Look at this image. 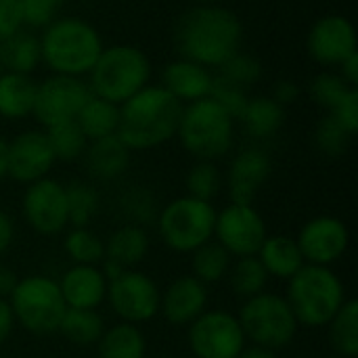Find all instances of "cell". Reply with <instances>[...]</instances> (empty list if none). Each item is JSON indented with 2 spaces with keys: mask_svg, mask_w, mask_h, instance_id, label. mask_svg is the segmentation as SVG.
I'll use <instances>...</instances> for the list:
<instances>
[{
  "mask_svg": "<svg viewBox=\"0 0 358 358\" xmlns=\"http://www.w3.org/2000/svg\"><path fill=\"white\" fill-rule=\"evenodd\" d=\"M340 69H342V73H340V76L344 78V82L357 88V84H358V50L357 52H352L350 57H346V59L340 63Z\"/></svg>",
  "mask_w": 358,
  "mask_h": 358,
  "instance_id": "obj_49",
  "label": "cell"
},
{
  "mask_svg": "<svg viewBox=\"0 0 358 358\" xmlns=\"http://www.w3.org/2000/svg\"><path fill=\"white\" fill-rule=\"evenodd\" d=\"M120 212L128 220V224L149 227L155 224L159 206L155 195L147 187H130L120 195Z\"/></svg>",
  "mask_w": 358,
  "mask_h": 358,
  "instance_id": "obj_35",
  "label": "cell"
},
{
  "mask_svg": "<svg viewBox=\"0 0 358 358\" xmlns=\"http://www.w3.org/2000/svg\"><path fill=\"white\" fill-rule=\"evenodd\" d=\"M329 115L348 132V134H357L358 132V90L350 88L348 94L329 111Z\"/></svg>",
  "mask_w": 358,
  "mask_h": 358,
  "instance_id": "obj_44",
  "label": "cell"
},
{
  "mask_svg": "<svg viewBox=\"0 0 358 358\" xmlns=\"http://www.w3.org/2000/svg\"><path fill=\"white\" fill-rule=\"evenodd\" d=\"M55 153L48 145L46 132L25 130L8 141V170L10 176L19 185H31L40 178H46L55 166Z\"/></svg>",
  "mask_w": 358,
  "mask_h": 358,
  "instance_id": "obj_16",
  "label": "cell"
},
{
  "mask_svg": "<svg viewBox=\"0 0 358 358\" xmlns=\"http://www.w3.org/2000/svg\"><path fill=\"white\" fill-rule=\"evenodd\" d=\"M296 241L306 264L334 266L350 245V231L336 216H317L304 222Z\"/></svg>",
  "mask_w": 358,
  "mask_h": 358,
  "instance_id": "obj_15",
  "label": "cell"
},
{
  "mask_svg": "<svg viewBox=\"0 0 358 358\" xmlns=\"http://www.w3.org/2000/svg\"><path fill=\"white\" fill-rule=\"evenodd\" d=\"M151 63L147 55L132 44H113L101 50L88 73L90 94L113 105L126 103L149 84Z\"/></svg>",
  "mask_w": 358,
  "mask_h": 358,
  "instance_id": "obj_5",
  "label": "cell"
},
{
  "mask_svg": "<svg viewBox=\"0 0 358 358\" xmlns=\"http://www.w3.org/2000/svg\"><path fill=\"white\" fill-rule=\"evenodd\" d=\"M208 310V285L193 275L174 279L159 296V315L174 327H189Z\"/></svg>",
  "mask_w": 358,
  "mask_h": 358,
  "instance_id": "obj_18",
  "label": "cell"
},
{
  "mask_svg": "<svg viewBox=\"0 0 358 358\" xmlns=\"http://www.w3.org/2000/svg\"><path fill=\"white\" fill-rule=\"evenodd\" d=\"M149 245H151V241H149L147 229L126 222V224L117 227L105 241V258L103 260L120 266L122 271L136 268L147 258Z\"/></svg>",
  "mask_w": 358,
  "mask_h": 358,
  "instance_id": "obj_23",
  "label": "cell"
},
{
  "mask_svg": "<svg viewBox=\"0 0 358 358\" xmlns=\"http://www.w3.org/2000/svg\"><path fill=\"white\" fill-rule=\"evenodd\" d=\"M38 82L27 73H0V115L23 120L31 115Z\"/></svg>",
  "mask_w": 358,
  "mask_h": 358,
  "instance_id": "obj_25",
  "label": "cell"
},
{
  "mask_svg": "<svg viewBox=\"0 0 358 358\" xmlns=\"http://www.w3.org/2000/svg\"><path fill=\"white\" fill-rule=\"evenodd\" d=\"M63 0H21L23 23L31 27H46L59 17Z\"/></svg>",
  "mask_w": 358,
  "mask_h": 358,
  "instance_id": "obj_43",
  "label": "cell"
},
{
  "mask_svg": "<svg viewBox=\"0 0 358 358\" xmlns=\"http://www.w3.org/2000/svg\"><path fill=\"white\" fill-rule=\"evenodd\" d=\"M266 222L254 203H235L216 212L214 241L220 243L231 258L256 256L266 239Z\"/></svg>",
  "mask_w": 358,
  "mask_h": 358,
  "instance_id": "obj_12",
  "label": "cell"
},
{
  "mask_svg": "<svg viewBox=\"0 0 358 358\" xmlns=\"http://www.w3.org/2000/svg\"><path fill=\"white\" fill-rule=\"evenodd\" d=\"M220 76L229 78L231 82L248 88L250 84H254L260 76H262V65L256 57L237 50L231 59H227L220 67Z\"/></svg>",
  "mask_w": 358,
  "mask_h": 358,
  "instance_id": "obj_42",
  "label": "cell"
},
{
  "mask_svg": "<svg viewBox=\"0 0 358 358\" xmlns=\"http://www.w3.org/2000/svg\"><path fill=\"white\" fill-rule=\"evenodd\" d=\"M13 241H15V222L4 210H0V256H4L10 250Z\"/></svg>",
  "mask_w": 358,
  "mask_h": 358,
  "instance_id": "obj_48",
  "label": "cell"
},
{
  "mask_svg": "<svg viewBox=\"0 0 358 358\" xmlns=\"http://www.w3.org/2000/svg\"><path fill=\"white\" fill-rule=\"evenodd\" d=\"M67 308L96 310L107 298V277L99 266L71 264L57 281Z\"/></svg>",
  "mask_w": 358,
  "mask_h": 358,
  "instance_id": "obj_20",
  "label": "cell"
},
{
  "mask_svg": "<svg viewBox=\"0 0 358 358\" xmlns=\"http://www.w3.org/2000/svg\"><path fill=\"white\" fill-rule=\"evenodd\" d=\"M212 71L189 59H178L166 65L162 73V86L180 103H195L210 96Z\"/></svg>",
  "mask_w": 358,
  "mask_h": 358,
  "instance_id": "obj_21",
  "label": "cell"
},
{
  "mask_svg": "<svg viewBox=\"0 0 358 358\" xmlns=\"http://www.w3.org/2000/svg\"><path fill=\"white\" fill-rule=\"evenodd\" d=\"M130 153L132 151L117 138V134H113V136H105L99 141H90L84 151V157H86L88 172L94 178L115 180L128 170Z\"/></svg>",
  "mask_w": 358,
  "mask_h": 358,
  "instance_id": "obj_22",
  "label": "cell"
},
{
  "mask_svg": "<svg viewBox=\"0 0 358 358\" xmlns=\"http://www.w3.org/2000/svg\"><path fill=\"white\" fill-rule=\"evenodd\" d=\"M319 358H342V357H338V355H331V357H319Z\"/></svg>",
  "mask_w": 358,
  "mask_h": 358,
  "instance_id": "obj_54",
  "label": "cell"
},
{
  "mask_svg": "<svg viewBox=\"0 0 358 358\" xmlns=\"http://www.w3.org/2000/svg\"><path fill=\"white\" fill-rule=\"evenodd\" d=\"M103 331H105V321L96 310L67 308L57 334H61L73 346L88 348V346H96Z\"/></svg>",
  "mask_w": 358,
  "mask_h": 358,
  "instance_id": "obj_30",
  "label": "cell"
},
{
  "mask_svg": "<svg viewBox=\"0 0 358 358\" xmlns=\"http://www.w3.org/2000/svg\"><path fill=\"white\" fill-rule=\"evenodd\" d=\"M239 120L252 138L262 141L275 136L281 130L285 122V109L273 96H254L248 101Z\"/></svg>",
  "mask_w": 358,
  "mask_h": 358,
  "instance_id": "obj_28",
  "label": "cell"
},
{
  "mask_svg": "<svg viewBox=\"0 0 358 358\" xmlns=\"http://www.w3.org/2000/svg\"><path fill=\"white\" fill-rule=\"evenodd\" d=\"M237 358H277V352L262 348V346H256V344H245V348L239 352Z\"/></svg>",
  "mask_w": 358,
  "mask_h": 358,
  "instance_id": "obj_51",
  "label": "cell"
},
{
  "mask_svg": "<svg viewBox=\"0 0 358 358\" xmlns=\"http://www.w3.org/2000/svg\"><path fill=\"white\" fill-rule=\"evenodd\" d=\"M176 136L197 159L216 162L224 157L235 141V120L214 99L182 105Z\"/></svg>",
  "mask_w": 358,
  "mask_h": 358,
  "instance_id": "obj_6",
  "label": "cell"
},
{
  "mask_svg": "<svg viewBox=\"0 0 358 358\" xmlns=\"http://www.w3.org/2000/svg\"><path fill=\"white\" fill-rule=\"evenodd\" d=\"M159 287L138 268H126L107 285V302L120 321L130 325H143L159 315Z\"/></svg>",
  "mask_w": 358,
  "mask_h": 358,
  "instance_id": "obj_11",
  "label": "cell"
},
{
  "mask_svg": "<svg viewBox=\"0 0 358 358\" xmlns=\"http://www.w3.org/2000/svg\"><path fill=\"white\" fill-rule=\"evenodd\" d=\"M63 250L71 264L99 266L105 258V241L88 227H71L63 239Z\"/></svg>",
  "mask_w": 358,
  "mask_h": 358,
  "instance_id": "obj_34",
  "label": "cell"
},
{
  "mask_svg": "<svg viewBox=\"0 0 358 358\" xmlns=\"http://www.w3.org/2000/svg\"><path fill=\"white\" fill-rule=\"evenodd\" d=\"M231 264H233L231 254L220 243H216L214 239L208 241V243H203L201 248H197L191 254L193 277L197 281H201L203 285L220 283L229 275Z\"/></svg>",
  "mask_w": 358,
  "mask_h": 358,
  "instance_id": "obj_32",
  "label": "cell"
},
{
  "mask_svg": "<svg viewBox=\"0 0 358 358\" xmlns=\"http://www.w3.org/2000/svg\"><path fill=\"white\" fill-rule=\"evenodd\" d=\"M191 358H195V357H191Z\"/></svg>",
  "mask_w": 358,
  "mask_h": 358,
  "instance_id": "obj_55",
  "label": "cell"
},
{
  "mask_svg": "<svg viewBox=\"0 0 358 358\" xmlns=\"http://www.w3.org/2000/svg\"><path fill=\"white\" fill-rule=\"evenodd\" d=\"M355 136L348 134L331 115H325L319 124H317V130H315V143H317V149L327 155V157H340L348 151L350 147V141Z\"/></svg>",
  "mask_w": 358,
  "mask_h": 358,
  "instance_id": "obj_39",
  "label": "cell"
},
{
  "mask_svg": "<svg viewBox=\"0 0 358 358\" xmlns=\"http://www.w3.org/2000/svg\"><path fill=\"white\" fill-rule=\"evenodd\" d=\"M329 342L338 357L357 358L358 357V302L348 298L336 317L327 323Z\"/></svg>",
  "mask_w": 358,
  "mask_h": 358,
  "instance_id": "obj_31",
  "label": "cell"
},
{
  "mask_svg": "<svg viewBox=\"0 0 358 358\" xmlns=\"http://www.w3.org/2000/svg\"><path fill=\"white\" fill-rule=\"evenodd\" d=\"M17 281H19L17 273L13 268L4 266V264H0V298L8 300V296L13 294Z\"/></svg>",
  "mask_w": 358,
  "mask_h": 358,
  "instance_id": "obj_50",
  "label": "cell"
},
{
  "mask_svg": "<svg viewBox=\"0 0 358 358\" xmlns=\"http://www.w3.org/2000/svg\"><path fill=\"white\" fill-rule=\"evenodd\" d=\"M38 40L42 61L57 76L82 78L90 73L105 48L94 25L78 17H57Z\"/></svg>",
  "mask_w": 358,
  "mask_h": 358,
  "instance_id": "obj_3",
  "label": "cell"
},
{
  "mask_svg": "<svg viewBox=\"0 0 358 358\" xmlns=\"http://www.w3.org/2000/svg\"><path fill=\"white\" fill-rule=\"evenodd\" d=\"M182 103L162 84H147L134 96L120 105L117 138L130 151L155 149L176 136Z\"/></svg>",
  "mask_w": 358,
  "mask_h": 358,
  "instance_id": "obj_2",
  "label": "cell"
},
{
  "mask_svg": "<svg viewBox=\"0 0 358 358\" xmlns=\"http://www.w3.org/2000/svg\"><path fill=\"white\" fill-rule=\"evenodd\" d=\"M8 170V141L0 136V180L6 176Z\"/></svg>",
  "mask_w": 358,
  "mask_h": 358,
  "instance_id": "obj_52",
  "label": "cell"
},
{
  "mask_svg": "<svg viewBox=\"0 0 358 358\" xmlns=\"http://www.w3.org/2000/svg\"><path fill=\"white\" fill-rule=\"evenodd\" d=\"M300 96V88L296 82L292 80H279L273 88V99L279 103V105H289V103H296Z\"/></svg>",
  "mask_w": 358,
  "mask_h": 358,
  "instance_id": "obj_47",
  "label": "cell"
},
{
  "mask_svg": "<svg viewBox=\"0 0 358 358\" xmlns=\"http://www.w3.org/2000/svg\"><path fill=\"white\" fill-rule=\"evenodd\" d=\"M243 25L239 17L220 4H197L187 10L176 27L174 42L182 59L203 67H220L241 44Z\"/></svg>",
  "mask_w": 358,
  "mask_h": 358,
  "instance_id": "obj_1",
  "label": "cell"
},
{
  "mask_svg": "<svg viewBox=\"0 0 358 358\" xmlns=\"http://www.w3.org/2000/svg\"><path fill=\"white\" fill-rule=\"evenodd\" d=\"M227 277L231 281V289L241 300H248V298H254V296L266 292V285L271 279L268 273L264 271L262 262L258 260V256L237 258L235 264H231V271Z\"/></svg>",
  "mask_w": 358,
  "mask_h": 358,
  "instance_id": "obj_33",
  "label": "cell"
},
{
  "mask_svg": "<svg viewBox=\"0 0 358 358\" xmlns=\"http://www.w3.org/2000/svg\"><path fill=\"white\" fill-rule=\"evenodd\" d=\"M21 0H0V42L23 29Z\"/></svg>",
  "mask_w": 358,
  "mask_h": 358,
  "instance_id": "obj_45",
  "label": "cell"
},
{
  "mask_svg": "<svg viewBox=\"0 0 358 358\" xmlns=\"http://www.w3.org/2000/svg\"><path fill=\"white\" fill-rule=\"evenodd\" d=\"M40 40L29 31H17L0 42V73H27L40 65Z\"/></svg>",
  "mask_w": 358,
  "mask_h": 358,
  "instance_id": "obj_27",
  "label": "cell"
},
{
  "mask_svg": "<svg viewBox=\"0 0 358 358\" xmlns=\"http://www.w3.org/2000/svg\"><path fill=\"white\" fill-rule=\"evenodd\" d=\"M65 195H67L69 224L71 227H88L101 208L99 191L88 182L76 180L65 187Z\"/></svg>",
  "mask_w": 358,
  "mask_h": 358,
  "instance_id": "obj_37",
  "label": "cell"
},
{
  "mask_svg": "<svg viewBox=\"0 0 358 358\" xmlns=\"http://www.w3.org/2000/svg\"><path fill=\"white\" fill-rule=\"evenodd\" d=\"M187 195L203 201H212L222 189V174L214 162L197 159V164L187 172L185 178Z\"/></svg>",
  "mask_w": 358,
  "mask_h": 358,
  "instance_id": "obj_38",
  "label": "cell"
},
{
  "mask_svg": "<svg viewBox=\"0 0 358 358\" xmlns=\"http://www.w3.org/2000/svg\"><path fill=\"white\" fill-rule=\"evenodd\" d=\"M285 300L300 327L323 329L348 298L342 279L331 266L304 264L287 281Z\"/></svg>",
  "mask_w": 358,
  "mask_h": 358,
  "instance_id": "obj_4",
  "label": "cell"
},
{
  "mask_svg": "<svg viewBox=\"0 0 358 358\" xmlns=\"http://www.w3.org/2000/svg\"><path fill=\"white\" fill-rule=\"evenodd\" d=\"M76 124L90 141H99L105 136L117 134L120 126V105H113L105 99L90 94V99L82 105L80 113L76 115Z\"/></svg>",
  "mask_w": 358,
  "mask_h": 358,
  "instance_id": "obj_29",
  "label": "cell"
},
{
  "mask_svg": "<svg viewBox=\"0 0 358 358\" xmlns=\"http://www.w3.org/2000/svg\"><path fill=\"white\" fill-rule=\"evenodd\" d=\"M17 325L31 336H50L59 331L61 319L67 310L59 283L46 275L19 277L8 296Z\"/></svg>",
  "mask_w": 358,
  "mask_h": 358,
  "instance_id": "obj_8",
  "label": "cell"
},
{
  "mask_svg": "<svg viewBox=\"0 0 358 358\" xmlns=\"http://www.w3.org/2000/svg\"><path fill=\"white\" fill-rule=\"evenodd\" d=\"M44 132H46L48 145H50L57 162H73V159L82 157L88 147V138L84 136V132L80 130L76 120L50 126Z\"/></svg>",
  "mask_w": 358,
  "mask_h": 358,
  "instance_id": "obj_36",
  "label": "cell"
},
{
  "mask_svg": "<svg viewBox=\"0 0 358 358\" xmlns=\"http://www.w3.org/2000/svg\"><path fill=\"white\" fill-rule=\"evenodd\" d=\"M197 4H220V2H224V0H195Z\"/></svg>",
  "mask_w": 358,
  "mask_h": 358,
  "instance_id": "obj_53",
  "label": "cell"
},
{
  "mask_svg": "<svg viewBox=\"0 0 358 358\" xmlns=\"http://www.w3.org/2000/svg\"><path fill=\"white\" fill-rule=\"evenodd\" d=\"M21 214L27 227L42 237L63 233L69 227L65 185L48 176L27 185L21 199Z\"/></svg>",
  "mask_w": 358,
  "mask_h": 358,
  "instance_id": "obj_13",
  "label": "cell"
},
{
  "mask_svg": "<svg viewBox=\"0 0 358 358\" xmlns=\"http://www.w3.org/2000/svg\"><path fill=\"white\" fill-rule=\"evenodd\" d=\"M350 88H355V86L346 84L340 73L323 71V73L313 78V82H310V96H313V101L319 107L331 111L348 94Z\"/></svg>",
  "mask_w": 358,
  "mask_h": 358,
  "instance_id": "obj_40",
  "label": "cell"
},
{
  "mask_svg": "<svg viewBox=\"0 0 358 358\" xmlns=\"http://www.w3.org/2000/svg\"><path fill=\"white\" fill-rule=\"evenodd\" d=\"M237 319L248 344H256L275 352L287 348L300 329L285 296L273 292H262L243 300Z\"/></svg>",
  "mask_w": 358,
  "mask_h": 358,
  "instance_id": "obj_9",
  "label": "cell"
},
{
  "mask_svg": "<svg viewBox=\"0 0 358 358\" xmlns=\"http://www.w3.org/2000/svg\"><path fill=\"white\" fill-rule=\"evenodd\" d=\"M210 99H214L224 111H229V115L233 120H239L241 117V113H243V109H245V105L250 101V96H248V92H245L243 86L231 82L229 78H224L220 73L214 76V80H212Z\"/></svg>",
  "mask_w": 358,
  "mask_h": 358,
  "instance_id": "obj_41",
  "label": "cell"
},
{
  "mask_svg": "<svg viewBox=\"0 0 358 358\" xmlns=\"http://www.w3.org/2000/svg\"><path fill=\"white\" fill-rule=\"evenodd\" d=\"M0 358H2V357H0Z\"/></svg>",
  "mask_w": 358,
  "mask_h": 358,
  "instance_id": "obj_56",
  "label": "cell"
},
{
  "mask_svg": "<svg viewBox=\"0 0 358 358\" xmlns=\"http://www.w3.org/2000/svg\"><path fill=\"white\" fill-rule=\"evenodd\" d=\"M273 172V162L262 149L239 151L227 172L229 197L235 203H254Z\"/></svg>",
  "mask_w": 358,
  "mask_h": 358,
  "instance_id": "obj_19",
  "label": "cell"
},
{
  "mask_svg": "<svg viewBox=\"0 0 358 358\" xmlns=\"http://www.w3.org/2000/svg\"><path fill=\"white\" fill-rule=\"evenodd\" d=\"M15 327H17V321H15L10 304H8V300L0 298V346H4L10 340Z\"/></svg>",
  "mask_w": 358,
  "mask_h": 358,
  "instance_id": "obj_46",
  "label": "cell"
},
{
  "mask_svg": "<svg viewBox=\"0 0 358 358\" xmlns=\"http://www.w3.org/2000/svg\"><path fill=\"white\" fill-rule=\"evenodd\" d=\"M310 57L321 65H340L357 52V31L344 15H325L308 31L306 40Z\"/></svg>",
  "mask_w": 358,
  "mask_h": 358,
  "instance_id": "obj_17",
  "label": "cell"
},
{
  "mask_svg": "<svg viewBox=\"0 0 358 358\" xmlns=\"http://www.w3.org/2000/svg\"><path fill=\"white\" fill-rule=\"evenodd\" d=\"M157 233L164 245L176 254H193L197 248L214 239L216 208L212 201L182 195L159 208Z\"/></svg>",
  "mask_w": 358,
  "mask_h": 358,
  "instance_id": "obj_7",
  "label": "cell"
},
{
  "mask_svg": "<svg viewBox=\"0 0 358 358\" xmlns=\"http://www.w3.org/2000/svg\"><path fill=\"white\" fill-rule=\"evenodd\" d=\"M88 99H90V88L82 78L52 73L50 78L38 84L31 115L44 128L63 122H73Z\"/></svg>",
  "mask_w": 358,
  "mask_h": 358,
  "instance_id": "obj_14",
  "label": "cell"
},
{
  "mask_svg": "<svg viewBox=\"0 0 358 358\" xmlns=\"http://www.w3.org/2000/svg\"><path fill=\"white\" fill-rule=\"evenodd\" d=\"M189 348L195 358H237L248 340L237 315L208 308L189 325Z\"/></svg>",
  "mask_w": 358,
  "mask_h": 358,
  "instance_id": "obj_10",
  "label": "cell"
},
{
  "mask_svg": "<svg viewBox=\"0 0 358 358\" xmlns=\"http://www.w3.org/2000/svg\"><path fill=\"white\" fill-rule=\"evenodd\" d=\"M147 338L138 325L115 323L105 327L101 340L96 342V358H145Z\"/></svg>",
  "mask_w": 358,
  "mask_h": 358,
  "instance_id": "obj_26",
  "label": "cell"
},
{
  "mask_svg": "<svg viewBox=\"0 0 358 358\" xmlns=\"http://www.w3.org/2000/svg\"><path fill=\"white\" fill-rule=\"evenodd\" d=\"M256 256L262 262L268 277L283 281H289L306 264L296 237L289 235H266Z\"/></svg>",
  "mask_w": 358,
  "mask_h": 358,
  "instance_id": "obj_24",
  "label": "cell"
}]
</instances>
